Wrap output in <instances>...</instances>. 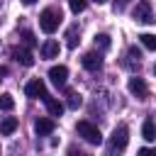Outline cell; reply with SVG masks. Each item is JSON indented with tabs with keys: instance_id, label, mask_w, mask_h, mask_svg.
<instances>
[{
	"instance_id": "obj_1",
	"label": "cell",
	"mask_w": 156,
	"mask_h": 156,
	"mask_svg": "<svg viewBox=\"0 0 156 156\" xmlns=\"http://www.w3.org/2000/svg\"><path fill=\"white\" fill-rule=\"evenodd\" d=\"M61 20H63L61 10H56V7H46V10L39 15V27H41V32H46V34H54V32L58 29Z\"/></svg>"
},
{
	"instance_id": "obj_2",
	"label": "cell",
	"mask_w": 156,
	"mask_h": 156,
	"mask_svg": "<svg viewBox=\"0 0 156 156\" xmlns=\"http://www.w3.org/2000/svg\"><path fill=\"white\" fill-rule=\"evenodd\" d=\"M76 132H78V136H83L88 144H95V146L102 144V134H100V129H98L93 122H88V119H80V122L76 124Z\"/></svg>"
},
{
	"instance_id": "obj_3",
	"label": "cell",
	"mask_w": 156,
	"mask_h": 156,
	"mask_svg": "<svg viewBox=\"0 0 156 156\" xmlns=\"http://www.w3.org/2000/svg\"><path fill=\"white\" fill-rule=\"evenodd\" d=\"M127 141H129V129H127L124 124L115 127V129H112V136H110V151H112V154H119V151L127 146Z\"/></svg>"
},
{
	"instance_id": "obj_4",
	"label": "cell",
	"mask_w": 156,
	"mask_h": 156,
	"mask_svg": "<svg viewBox=\"0 0 156 156\" xmlns=\"http://www.w3.org/2000/svg\"><path fill=\"white\" fill-rule=\"evenodd\" d=\"M132 17H134L136 22H141V24H151V22H156V20H154V10H151V2H149V0L136 2V7L132 10Z\"/></svg>"
},
{
	"instance_id": "obj_5",
	"label": "cell",
	"mask_w": 156,
	"mask_h": 156,
	"mask_svg": "<svg viewBox=\"0 0 156 156\" xmlns=\"http://www.w3.org/2000/svg\"><path fill=\"white\" fill-rule=\"evenodd\" d=\"M49 78H51V83L56 88H63L66 80H68V68L66 66H51L49 68Z\"/></svg>"
},
{
	"instance_id": "obj_6",
	"label": "cell",
	"mask_w": 156,
	"mask_h": 156,
	"mask_svg": "<svg viewBox=\"0 0 156 156\" xmlns=\"http://www.w3.org/2000/svg\"><path fill=\"white\" fill-rule=\"evenodd\" d=\"M80 63H83L85 71H100V66H102V56H100L98 51H88V54L80 58Z\"/></svg>"
},
{
	"instance_id": "obj_7",
	"label": "cell",
	"mask_w": 156,
	"mask_h": 156,
	"mask_svg": "<svg viewBox=\"0 0 156 156\" xmlns=\"http://www.w3.org/2000/svg\"><path fill=\"white\" fill-rule=\"evenodd\" d=\"M24 93H27L29 98H41V95H46L44 80H41V78H32V80L24 85Z\"/></svg>"
},
{
	"instance_id": "obj_8",
	"label": "cell",
	"mask_w": 156,
	"mask_h": 156,
	"mask_svg": "<svg viewBox=\"0 0 156 156\" xmlns=\"http://www.w3.org/2000/svg\"><path fill=\"white\" fill-rule=\"evenodd\" d=\"M127 88H129V93H132V95H136L139 100H144V98L149 95V88H146V83H144L141 78H129Z\"/></svg>"
},
{
	"instance_id": "obj_9",
	"label": "cell",
	"mask_w": 156,
	"mask_h": 156,
	"mask_svg": "<svg viewBox=\"0 0 156 156\" xmlns=\"http://www.w3.org/2000/svg\"><path fill=\"white\" fill-rule=\"evenodd\" d=\"M41 98H44V105H46V110H49L51 117H61V115H63V107H66V105H63L61 100H56V98H51V95H41Z\"/></svg>"
},
{
	"instance_id": "obj_10",
	"label": "cell",
	"mask_w": 156,
	"mask_h": 156,
	"mask_svg": "<svg viewBox=\"0 0 156 156\" xmlns=\"http://www.w3.org/2000/svg\"><path fill=\"white\" fill-rule=\"evenodd\" d=\"M54 119H49V117H39L37 122H34V132L39 134V136H49L51 132H54Z\"/></svg>"
},
{
	"instance_id": "obj_11",
	"label": "cell",
	"mask_w": 156,
	"mask_h": 156,
	"mask_svg": "<svg viewBox=\"0 0 156 156\" xmlns=\"http://www.w3.org/2000/svg\"><path fill=\"white\" fill-rule=\"evenodd\" d=\"M58 51H61V46H58L56 39H46V41L41 44V56H44V58H56Z\"/></svg>"
},
{
	"instance_id": "obj_12",
	"label": "cell",
	"mask_w": 156,
	"mask_h": 156,
	"mask_svg": "<svg viewBox=\"0 0 156 156\" xmlns=\"http://www.w3.org/2000/svg\"><path fill=\"white\" fill-rule=\"evenodd\" d=\"M139 58H141L139 49H136V46H129V49H127V58H124V66H127V68H139V63H141Z\"/></svg>"
},
{
	"instance_id": "obj_13",
	"label": "cell",
	"mask_w": 156,
	"mask_h": 156,
	"mask_svg": "<svg viewBox=\"0 0 156 156\" xmlns=\"http://www.w3.org/2000/svg\"><path fill=\"white\" fill-rule=\"evenodd\" d=\"M17 124H20L17 117H5V119L0 122V134H2V136H10V134L17 129Z\"/></svg>"
},
{
	"instance_id": "obj_14",
	"label": "cell",
	"mask_w": 156,
	"mask_h": 156,
	"mask_svg": "<svg viewBox=\"0 0 156 156\" xmlns=\"http://www.w3.org/2000/svg\"><path fill=\"white\" fill-rule=\"evenodd\" d=\"M12 56H15V61H20L22 66H34V58H32V54H29L27 49H15Z\"/></svg>"
},
{
	"instance_id": "obj_15",
	"label": "cell",
	"mask_w": 156,
	"mask_h": 156,
	"mask_svg": "<svg viewBox=\"0 0 156 156\" xmlns=\"http://www.w3.org/2000/svg\"><path fill=\"white\" fill-rule=\"evenodd\" d=\"M78 41H80V39H78V24H71L68 32H66V46H68V49H76Z\"/></svg>"
},
{
	"instance_id": "obj_16",
	"label": "cell",
	"mask_w": 156,
	"mask_h": 156,
	"mask_svg": "<svg viewBox=\"0 0 156 156\" xmlns=\"http://www.w3.org/2000/svg\"><path fill=\"white\" fill-rule=\"evenodd\" d=\"M141 136H144L146 141H154V139H156V127H154V119H144V124H141Z\"/></svg>"
},
{
	"instance_id": "obj_17",
	"label": "cell",
	"mask_w": 156,
	"mask_h": 156,
	"mask_svg": "<svg viewBox=\"0 0 156 156\" xmlns=\"http://www.w3.org/2000/svg\"><path fill=\"white\" fill-rule=\"evenodd\" d=\"M12 107H15V100H12V95H10V93H2V95H0V110L10 112Z\"/></svg>"
},
{
	"instance_id": "obj_18",
	"label": "cell",
	"mask_w": 156,
	"mask_h": 156,
	"mask_svg": "<svg viewBox=\"0 0 156 156\" xmlns=\"http://www.w3.org/2000/svg\"><path fill=\"white\" fill-rule=\"evenodd\" d=\"M139 39H141V44H144L149 51H154V49H156V37H154V34H149V32H146V34H141Z\"/></svg>"
},
{
	"instance_id": "obj_19",
	"label": "cell",
	"mask_w": 156,
	"mask_h": 156,
	"mask_svg": "<svg viewBox=\"0 0 156 156\" xmlns=\"http://www.w3.org/2000/svg\"><path fill=\"white\" fill-rule=\"evenodd\" d=\"M66 105H68L71 110H78V107L83 105V98H80L78 93H71V95H68V102H66Z\"/></svg>"
},
{
	"instance_id": "obj_20",
	"label": "cell",
	"mask_w": 156,
	"mask_h": 156,
	"mask_svg": "<svg viewBox=\"0 0 156 156\" xmlns=\"http://www.w3.org/2000/svg\"><path fill=\"white\" fill-rule=\"evenodd\" d=\"M85 5H88V0H68V7L78 15V12H83L85 10Z\"/></svg>"
},
{
	"instance_id": "obj_21",
	"label": "cell",
	"mask_w": 156,
	"mask_h": 156,
	"mask_svg": "<svg viewBox=\"0 0 156 156\" xmlns=\"http://www.w3.org/2000/svg\"><path fill=\"white\" fill-rule=\"evenodd\" d=\"M95 46L110 49V37H107V34H95Z\"/></svg>"
},
{
	"instance_id": "obj_22",
	"label": "cell",
	"mask_w": 156,
	"mask_h": 156,
	"mask_svg": "<svg viewBox=\"0 0 156 156\" xmlns=\"http://www.w3.org/2000/svg\"><path fill=\"white\" fill-rule=\"evenodd\" d=\"M22 37H24V44H27V46H37V39H34V34H32V32H24Z\"/></svg>"
},
{
	"instance_id": "obj_23",
	"label": "cell",
	"mask_w": 156,
	"mask_h": 156,
	"mask_svg": "<svg viewBox=\"0 0 156 156\" xmlns=\"http://www.w3.org/2000/svg\"><path fill=\"white\" fill-rule=\"evenodd\" d=\"M136 156H156V151H154V149H146V146H144V149H139V151H136Z\"/></svg>"
},
{
	"instance_id": "obj_24",
	"label": "cell",
	"mask_w": 156,
	"mask_h": 156,
	"mask_svg": "<svg viewBox=\"0 0 156 156\" xmlns=\"http://www.w3.org/2000/svg\"><path fill=\"white\" fill-rule=\"evenodd\" d=\"M22 2H24V5H32V2H37V0H22Z\"/></svg>"
},
{
	"instance_id": "obj_25",
	"label": "cell",
	"mask_w": 156,
	"mask_h": 156,
	"mask_svg": "<svg viewBox=\"0 0 156 156\" xmlns=\"http://www.w3.org/2000/svg\"><path fill=\"white\" fill-rule=\"evenodd\" d=\"M95 2H98V5H102V2H107V0H95Z\"/></svg>"
},
{
	"instance_id": "obj_26",
	"label": "cell",
	"mask_w": 156,
	"mask_h": 156,
	"mask_svg": "<svg viewBox=\"0 0 156 156\" xmlns=\"http://www.w3.org/2000/svg\"><path fill=\"white\" fill-rule=\"evenodd\" d=\"M78 156H90V154H78Z\"/></svg>"
}]
</instances>
